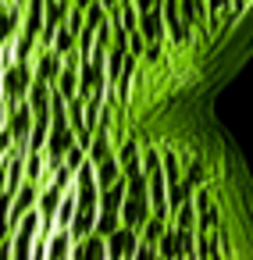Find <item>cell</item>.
Instances as JSON below:
<instances>
[{
  "mask_svg": "<svg viewBox=\"0 0 253 260\" xmlns=\"http://www.w3.org/2000/svg\"><path fill=\"white\" fill-rule=\"evenodd\" d=\"M0 82H4V104L15 107L18 100L29 96V89L36 82L33 61H11V64H4V68H0Z\"/></svg>",
  "mask_w": 253,
  "mask_h": 260,
  "instance_id": "6da1fadb",
  "label": "cell"
},
{
  "mask_svg": "<svg viewBox=\"0 0 253 260\" xmlns=\"http://www.w3.org/2000/svg\"><path fill=\"white\" fill-rule=\"evenodd\" d=\"M150 217H153L150 192H125V203H121V224H129V228L139 232Z\"/></svg>",
  "mask_w": 253,
  "mask_h": 260,
  "instance_id": "7a4b0ae2",
  "label": "cell"
},
{
  "mask_svg": "<svg viewBox=\"0 0 253 260\" xmlns=\"http://www.w3.org/2000/svg\"><path fill=\"white\" fill-rule=\"evenodd\" d=\"M22 22H25V4L18 0H0V47H11L15 36L22 32Z\"/></svg>",
  "mask_w": 253,
  "mask_h": 260,
  "instance_id": "3957f363",
  "label": "cell"
},
{
  "mask_svg": "<svg viewBox=\"0 0 253 260\" xmlns=\"http://www.w3.org/2000/svg\"><path fill=\"white\" fill-rule=\"evenodd\" d=\"M139 242H143V235L136 228L121 224V228H114L107 235V253H111V260H132L136 249H139Z\"/></svg>",
  "mask_w": 253,
  "mask_h": 260,
  "instance_id": "277c9868",
  "label": "cell"
},
{
  "mask_svg": "<svg viewBox=\"0 0 253 260\" xmlns=\"http://www.w3.org/2000/svg\"><path fill=\"white\" fill-rule=\"evenodd\" d=\"M33 121H36V111L29 107V100H18L15 107H8V132L15 136V143H25L29 146Z\"/></svg>",
  "mask_w": 253,
  "mask_h": 260,
  "instance_id": "5b68a950",
  "label": "cell"
},
{
  "mask_svg": "<svg viewBox=\"0 0 253 260\" xmlns=\"http://www.w3.org/2000/svg\"><path fill=\"white\" fill-rule=\"evenodd\" d=\"M33 68H36V79H43V82H57L61 79V72H65V57L54 50V47H40V54H36V61H33Z\"/></svg>",
  "mask_w": 253,
  "mask_h": 260,
  "instance_id": "8992f818",
  "label": "cell"
},
{
  "mask_svg": "<svg viewBox=\"0 0 253 260\" xmlns=\"http://www.w3.org/2000/svg\"><path fill=\"white\" fill-rule=\"evenodd\" d=\"M40 182H22L18 185V192H15V203H11V224L18 228L22 224V217L29 214V210H36V203H40Z\"/></svg>",
  "mask_w": 253,
  "mask_h": 260,
  "instance_id": "52a82bcc",
  "label": "cell"
},
{
  "mask_svg": "<svg viewBox=\"0 0 253 260\" xmlns=\"http://www.w3.org/2000/svg\"><path fill=\"white\" fill-rule=\"evenodd\" d=\"M139 32L146 36V43H164L168 40V22H164V4L153 11H139Z\"/></svg>",
  "mask_w": 253,
  "mask_h": 260,
  "instance_id": "ba28073f",
  "label": "cell"
},
{
  "mask_svg": "<svg viewBox=\"0 0 253 260\" xmlns=\"http://www.w3.org/2000/svg\"><path fill=\"white\" fill-rule=\"evenodd\" d=\"M72 260H111V253H107V239H104L100 232H89L86 239H75Z\"/></svg>",
  "mask_w": 253,
  "mask_h": 260,
  "instance_id": "9c48e42d",
  "label": "cell"
},
{
  "mask_svg": "<svg viewBox=\"0 0 253 260\" xmlns=\"http://www.w3.org/2000/svg\"><path fill=\"white\" fill-rule=\"evenodd\" d=\"M25 100H29V107H33L36 114H47V111H50V104H54V86H50V82H43V79H36Z\"/></svg>",
  "mask_w": 253,
  "mask_h": 260,
  "instance_id": "30bf717a",
  "label": "cell"
},
{
  "mask_svg": "<svg viewBox=\"0 0 253 260\" xmlns=\"http://www.w3.org/2000/svg\"><path fill=\"white\" fill-rule=\"evenodd\" d=\"M50 47H54L61 57H68V54H75V50H79V32H75V29L65 22V25L54 32V43H50Z\"/></svg>",
  "mask_w": 253,
  "mask_h": 260,
  "instance_id": "8fae6325",
  "label": "cell"
},
{
  "mask_svg": "<svg viewBox=\"0 0 253 260\" xmlns=\"http://www.w3.org/2000/svg\"><path fill=\"white\" fill-rule=\"evenodd\" d=\"M54 93H61L65 100H72V96H79V68H75V64H65V72H61V79L54 82Z\"/></svg>",
  "mask_w": 253,
  "mask_h": 260,
  "instance_id": "7c38bea8",
  "label": "cell"
},
{
  "mask_svg": "<svg viewBox=\"0 0 253 260\" xmlns=\"http://www.w3.org/2000/svg\"><path fill=\"white\" fill-rule=\"evenodd\" d=\"M168 224H171V217H161V214H153V217H150V221L139 228L143 242H153V246H157V242H161V235L168 232Z\"/></svg>",
  "mask_w": 253,
  "mask_h": 260,
  "instance_id": "4fadbf2b",
  "label": "cell"
},
{
  "mask_svg": "<svg viewBox=\"0 0 253 260\" xmlns=\"http://www.w3.org/2000/svg\"><path fill=\"white\" fill-rule=\"evenodd\" d=\"M114 228H121V210H104V207H100V217H97V232H100V235L107 239V235H111Z\"/></svg>",
  "mask_w": 253,
  "mask_h": 260,
  "instance_id": "5bb4252c",
  "label": "cell"
},
{
  "mask_svg": "<svg viewBox=\"0 0 253 260\" xmlns=\"http://www.w3.org/2000/svg\"><path fill=\"white\" fill-rule=\"evenodd\" d=\"M182 178H185V182H189L193 189H200V185H203V178H207V171H203V160H200V157H193V160L185 164Z\"/></svg>",
  "mask_w": 253,
  "mask_h": 260,
  "instance_id": "9a60e30c",
  "label": "cell"
},
{
  "mask_svg": "<svg viewBox=\"0 0 253 260\" xmlns=\"http://www.w3.org/2000/svg\"><path fill=\"white\" fill-rule=\"evenodd\" d=\"M132 260H161V253H157V246L153 242H139V249H136V256Z\"/></svg>",
  "mask_w": 253,
  "mask_h": 260,
  "instance_id": "2e32d148",
  "label": "cell"
},
{
  "mask_svg": "<svg viewBox=\"0 0 253 260\" xmlns=\"http://www.w3.org/2000/svg\"><path fill=\"white\" fill-rule=\"evenodd\" d=\"M143 61H150V64L164 61V43H146V54H143Z\"/></svg>",
  "mask_w": 253,
  "mask_h": 260,
  "instance_id": "e0dca14e",
  "label": "cell"
},
{
  "mask_svg": "<svg viewBox=\"0 0 253 260\" xmlns=\"http://www.w3.org/2000/svg\"><path fill=\"white\" fill-rule=\"evenodd\" d=\"M161 4H164V0H136L139 11H153V8H161Z\"/></svg>",
  "mask_w": 253,
  "mask_h": 260,
  "instance_id": "ac0fdd59",
  "label": "cell"
},
{
  "mask_svg": "<svg viewBox=\"0 0 253 260\" xmlns=\"http://www.w3.org/2000/svg\"><path fill=\"white\" fill-rule=\"evenodd\" d=\"M72 4H75V8H82V11H86V8H89V4H93V0H72Z\"/></svg>",
  "mask_w": 253,
  "mask_h": 260,
  "instance_id": "d6986e66",
  "label": "cell"
},
{
  "mask_svg": "<svg viewBox=\"0 0 253 260\" xmlns=\"http://www.w3.org/2000/svg\"><path fill=\"white\" fill-rule=\"evenodd\" d=\"M65 260H72V256H65Z\"/></svg>",
  "mask_w": 253,
  "mask_h": 260,
  "instance_id": "ffe728a7",
  "label": "cell"
}]
</instances>
